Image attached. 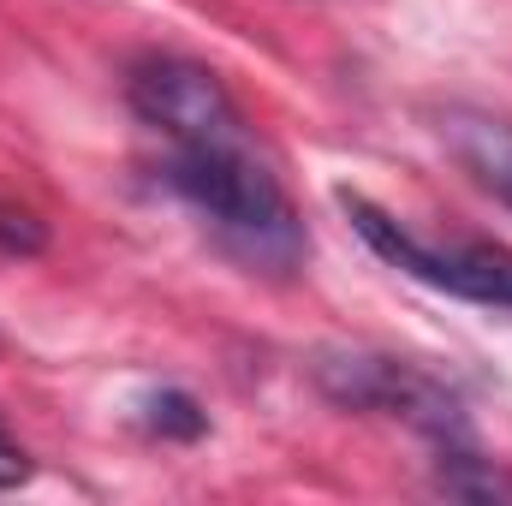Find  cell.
Listing matches in <instances>:
<instances>
[{
	"mask_svg": "<svg viewBox=\"0 0 512 506\" xmlns=\"http://www.w3.org/2000/svg\"><path fill=\"white\" fill-rule=\"evenodd\" d=\"M126 102L161 143L155 179L239 262L262 274H292L304 262V215L221 72L185 54H143L126 72Z\"/></svg>",
	"mask_w": 512,
	"mask_h": 506,
	"instance_id": "cell-1",
	"label": "cell"
},
{
	"mask_svg": "<svg viewBox=\"0 0 512 506\" xmlns=\"http://www.w3.org/2000/svg\"><path fill=\"white\" fill-rule=\"evenodd\" d=\"M334 203L346 209V221L358 227V239L382 256L387 268H399L405 280H423L447 298L483 304L512 316V251L489 239H429L417 227H405L399 215H387L382 203H370L364 191H334Z\"/></svg>",
	"mask_w": 512,
	"mask_h": 506,
	"instance_id": "cell-2",
	"label": "cell"
},
{
	"mask_svg": "<svg viewBox=\"0 0 512 506\" xmlns=\"http://www.w3.org/2000/svg\"><path fill=\"white\" fill-rule=\"evenodd\" d=\"M316 387L334 405L393 417V423L417 429L435 447H465L471 441L465 399L435 370H423L411 358H393V352H322L316 358Z\"/></svg>",
	"mask_w": 512,
	"mask_h": 506,
	"instance_id": "cell-3",
	"label": "cell"
},
{
	"mask_svg": "<svg viewBox=\"0 0 512 506\" xmlns=\"http://www.w3.org/2000/svg\"><path fill=\"white\" fill-rule=\"evenodd\" d=\"M441 137L459 155V167L512 209V120H495L483 108H447L441 114Z\"/></svg>",
	"mask_w": 512,
	"mask_h": 506,
	"instance_id": "cell-4",
	"label": "cell"
},
{
	"mask_svg": "<svg viewBox=\"0 0 512 506\" xmlns=\"http://www.w3.org/2000/svg\"><path fill=\"white\" fill-rule=\"evenodd\" d=\"M137 423L149 435H161V441H197V435H209V411L185 387H149L137 399Z\"/></svg>",
	"mask_w": 512,
	"mask_h": 506,
	"instance_id": "cell-5",
	"label": "cell"
},
{
	"mask_svg": "<svg viewBox=\"0 0 512 506\" xmlns=\"http://www.w3.org/2000/svg\"><path fill=\"white\" fill-rule=\"evenodd\" d=\"M0 245L6 251H42V227L24 209H0Z\"/></svg>",
	"mask_w": 512,
	"mask_h": 506,
	"instance_id": "cell-6",
	"label": "cell"
},
{
	"mask_svg": "<svg viewBox=\"0 0 512 506\" xmlns=\"http://www.w3.org/2000/svg\"><path fill=\"white\" fill-rule=\"evenodd\" d=\"M30 471H36V465H30V453L0 429V489H24V483H30Z\"/></svg>",
	"mask_w": 512,
	"mask_h": 506,
	"instance_id": "cell-7",
	"label": "cell"
}]
</instances>
